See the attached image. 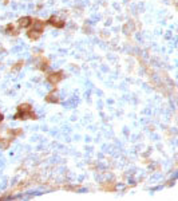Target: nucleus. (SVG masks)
Segmentation results:
<instances>
[{"label": "nucleus", "mask_w": 178, "mask_h": 201, "mask_svg": "<svg viewBox=\"0 0 178 201\" xmlns=\"http://www.w3.org/2000/svg\"><path fill=\"white\" fill-rule=\"evenodd\" d=\"M32 17L31 16H21V17H19V20H17V25L19 27H21V28H28L29 25L32 24Z\"/></svg>", "instance_id": "20e7f679"}, {"label": "nucleus", "mask_w": 178, "mask_h": 201, "mask_svg": "<svg viewBox=\"0 0 178 201\" xmlns=\"http://www.w3.org/2000/svg\"><path fill=\"white\" fill-rule=\"evenodd\" d=\"M0 142H2V148H3V149H6V148H8V146H10V144H11V140H10V141L0 140Z\"/></svg>", "instance_id": "ddd939ff"}, {"label": "nucleus", "mask_w": 178, "mask_h": 201, "mask_svg": "<svg viewBox=\"0 0 178 201\" xmlns=\"http://www.w3.org/2000/svg\"><path fill=\"white\" fill-rule=\"evenodd\" d=\"M101 188L103 189V191H107V192H114L115 191V182L109 181V182H106V184L101 185Z\"/></svg>", "instance_id": "9d476101"}, {"label": "nucleus", "mask_w": 178, "mask_h": 201, "mask_svg": "<svg viewBox=\"0 0 178 201\" xmlns=\"http://www.w3.org/2000/svg\"><path fill=\"white\" fill-rule=\"evenodd\" d=\"M62 79H63V71H54V72H50V74L47 75V80L52 86H56Z\"/></svg>", "instance_id": "f03ea898"}, {"label": "nucleus", "mask_w": 178, "mask_h": 201, "mask_svg": "<svg viewBox=\"0 0 178 201\" xmlns=\"http://www.w3.org/2000/svg\"><path fill=\"white\" fill-rule=\"evenodd\" d=\"M10 133L12 134V136H20V134L23 133V130H21V129H17V130H10Z\"/></svg>", "instance_id": "f8f14e48"}, {"label": "nucleus", "mask_w": 178, "mask_h": 201, "mask_svg": "<svg viewBox=\"0 0 178 201\" xmlns=\"http://www.w3.org/2000/svg\"><path fill=\"white\" fill-rule=\"evenodd\" d=\"M59 101L60 99H59V97L56 94V89L54 91H51V93H48L46 97V102H48V103H59Z\"/></svg>", "instance_id": "423d86ee"}, {"label": "nucleus", "mask_w": 178, "mask_h": 201, "mask_svg": "<svg viewBox=\"0 0 178 201\" xmlns=\"http://www.w3.org/2000/svg\"><path fill=\"white\" fill-rule=\"evenodd\" d=\"M27 118L38 119V115L34 113V110H32V106L29 103H21V105L17 106V111H16V114L14 115V119L24 121Z\"/></svg>", "instance_id": "f257e3e1"}, {"label": "nucleus", "mask_w": 178, "mask_h": 201, "mask_svg": "<svg viewBox=\"0 0 178 201\" xmlns=\"http://www.w3.org/2000/svg\"><path fill=\"white\" fill-rule=\"evenodd\" d=\"M0 140H2V138H0Z\"/></svg>", "instance_id": "2eb2a0df"}, {"label": "nucleus", "mask_w": 178, "mask_h": 201, "mask_svg": "<svg viewBox=\"0 0 178 201\" xmlns=\"http://www.w3.org/2000/svg\"><path fill=\"white\" fill-rule=\"evenodd\" d=\"M38 67H39V70L46 71L47 68L50 67V59H47V58H40V62H39Z\"/></svg>", "instance_id": "6e6552de"}, {"label": "nucleus", "mask_w": 178, "mask_h": 201, "mask_svg": "<svg viewBox=\"0 0 178 201\" xmlns=\"http://www.w3.org/2000/svg\"><path fill=\"white\" fill-rule=\"evenodd\" d=\"M24 66V60H19V62H16L14 66H12V68H11V71L15 72V71H19L21 67Z\"/></svg>", "instance_id": "9b49d317"}, {"label": "nucleus", "mask_w": 178, "mask_h": 201, "mask_svg": "<svg viewBox=\"0 0 178 201\" xmlns=\"http://www.w3.org/2000/svg\"><path fill=\"white\" fill-rule=\"evenodd\" d=\"M46 24H50V25H52V27L55 28H63L66 25V21L64 20H62V19H59L58 16H50V19H48L46 21Z\"/></svg>", "instance_id": "7ed1b4c3"}, {"label": "nucleus", "mask_w": 178, "mask_h": 201, "mask_svg": "<svg viewBox=\"0 0 178 201\" xmlns=\"http://www.w3.org/2000/svg\"><path fill=\"white\" fill-rule=\"evenodd\" d=\"M32 28L34 30H36L38 32H42L44 31V25H46V21H43V20H39V19H35V20H32Z\"/></svg>", "instance_id": "39448f33"}, {"label": "nucleus", "mask_w": 178, "mask_h": 201, "mask_svg": "<svg viewBox=\"0 0 178 201\" xmlns=\"http://www.w3.org/2000/svg\"><path fill=\"white\" fill-rule=\"evenodd\" d=\"M40 32H38L36 30H34V28H31V30H28L27 31V36H28V39H31V40H38L40 38Z\"/></svg>", "instance_id": "1a4fd4ad"}, {"label": "nucleus", "mask_w": 178, "mask_h": 201, "mask_svg": "<svg viewBox=\"0 0 178 201\" xmlns=\"http://www.w3.org/2000/svg\"><path fill=\"white\" fill-rule=\"evenodd\" d=\"M3 119H4V115H3V114H2V111H0V122H2Z\"/></svg>", "instance_id": "4468645a"}, {"label": "nucleus", "mask_w": 178, "mask_h": 201, "mask_svg": "<svg viewBox=\"0 0 178 201\" xmlns=\"http://www.w3.org/2000/svg\"><path fill=\"white\" fill-rule=\"evenodd\" d=\"M6 32H7V34H10V35H14V36L19 35V30L16 28V24H15V23L7 24L6 25Z\"/></svg>", "instance_id": "0eeeda50"}]
</instances>
